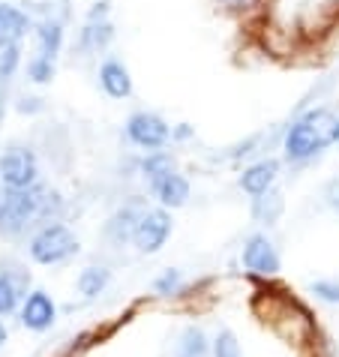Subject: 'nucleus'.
Segmentation results:
<instances>
[{"instance_id":"nucleus-1","label":"nucleus","mask_w":339,"mask_h":357,"mask_svg":"<svg viewBox=\"0 0 339 357\" xmlns=\"http://www.w3.org/2000/svg\"><path fill=\"white\" fill-rule=\"evenodd\" d=\"M333 142H339V117L327 112V108H318V112H309L306 117H301L288 130L285 153L292 160H309V156H315Z\"/></svg>"},{"instance_id":"nucleus-2","label":"nucleus","mask_w":339,"mask_h":357,"mask_svg":"<svg viewBox=\"0 0 339 357\" xmlns=\"http://www.w3.org/2000/svg\"><path fill=\"white\" fill-rule=\"evenodd\" d=\"M48 204H52V198H48L45 190H39V186H31V190H9L3 195V202H0V234H22L27 225L39 216H45Z\"/></svg>"},{"instance_id":"nucleus-3","label":"nucleus","mask_w":339,"mask_h":357,"mask_svg":"<svg viewBox=\"0 0 339 357\" xmlns=\"http://www.w3.org/2000/svg\"><path fill=\"white\" fill-rule=\"evenodd\" d=\"M78 252V237L69 231L63 222H48L33 234L31 241V259L36 264H63Z\"/></svg>"},{"instance_id":"nucleus-4","label":"nucleus","mask_w":339,"mask_h":357,"mask_svg":"<svg viewBox=\"0 0 339 357\" xmlns=\"http://www.w3.org/2000/svg\"><path fill=\"white\" fill-rule=\"evenodd\" d=\"M168 234H172V213L165 207H153V211H144L142 220H138V228H135V250L144 252V255H153L165 246Z\"/></svg>"},{"instance_id":"nucleus-5","label":"nucleus","mask_w":339,"mask_h":357,"mask_svg":"<svg viewBox=\"0 0 339 357\" xmlns=\"http://www.w3.org/2000/svg\"><path fill=\"white\" fill-rule=\"evenodd\" d=\"M0 177L9 190H31L36 186V156L27 147H13L0 156Z\"/></svg>"},{"instance_id":"nucleus-6","label":"nucleus","mask_w":339,"mask_h":357,"mask_svg":"<svg viewBox=\"0 0 339 357\" xmlns=\"http://www.w3.org/2000/svg\"><path fill=\"white\" fill-rule=\"evenodd\" d=\"M18 315H22V324L27 327V331H33V333H43L48 331V327H54L57 321V306L52 301V294L48 291H31L24 297V303H22V310H18Z\"/></svg>"},{"instance_id":"nucleus-7","label":"nucleus","mask_w":339,"mask_h":357,"mask_svg":"<svg viewBox=\"0 0 339 357\" xmlns=\"http://www.w3.org/2000/svg\"><path fill=\"white\" fill-rule=\"evenodd\" d=\"M31 276L22 267H0V319L22 310Z\"/></svg>"},{"instance_id":"nucleus-8","label":"nucleus","mask_w":339,"mask_h":357,"mask_svg":"<svg viewBox=\"0 0 339 357\" xmlns=\"http://www.w3.org/2000/svg\"><path fill=\"white\" fill-rule=\"evenodd\" d=\"M243 264L246 271H253L258 276H273L279 273V252L264 234H253L243 246Z\"/></svg>"},{"instance_id":"nucleus-9","label":"nucleus","mask_w":339,"mask_h":357,"mask_svg":"<svg viewBox=\"0 0 339 357\" xmlns=\"http://www.w3.org/2000/svg\"><path fill=\"white\" fill-rule=\"evenodd\" d=\"M126 132H129V138H133L138 147H151V151H153V147H163V144L168 142V135H172L163 117L147 114V112L129 117Z\"/></svg>"},{"instance_id":"nucleus-10","label":"nucleus","mask_w":339,"mask_h":357,"mask_svg":"<svg viewBox=\"0 0 339 357\" xmlns=\"http://www.w3.org/2000/svg\"><path fill=\"white\" fill-rule=\"evenodd\" d=\"M142 213H144V211H138L135 204H129V207H123V211H117L112 220L105 222L108 241H112L114 246H123V243L133 241V237H135V228H138V220H142Z\"/></svg>"},{"instance_id":"nucleus-11","label":"nucleus","mask_w":339,"mask_h":357,"mask_svg":"<svg viewBox=\"0 0 339 357\" xmlns=\"http://www.w3.org/2000/svg\"><path fill=\"white\" fill-rule=\"evenodd\" d=\"M276 172H279V165L273 160H262V162H255V165H249L246 172L241 174V186L249 192V195H264V192H271V186L276 181Z\"/></svg>"},{"instance_id":"nucleus-12","label":"nucleus","mask_w":339,"mask_h":357,"mask_svg":"<svg viewBox=\"0 0 339 357\" xmlns=\"http://www.w3.org/2000/svg\"><path fill=\"white\" fill-rule=\"evenodd\" d=\"M153 192L159 198V204L163 207H183L186 204V198H189V181L186 177H181L177 172L172 174H165V177H159V181L153 183Z\"/></svg>"},{"instance_id":"nucleus-13","label":"nucleus","mask_w":339,"mask_h":357,"mask_svg":"<svg viewBox=\"0 0 339 357\" xmlns=\"http://www.w3.org/2000/svg\"><path fill=\"white\" fill-rule=\"evenodd\" d=\"M99 82H103L105 93L114 99H123L133 93V78H129V69L117 61H108L103 69H99Z\"/></svg>"},{"instance_id":"nucleus-14","label":"nucleus","mask_w":339,"mask_h":357,"mask_svg":"<svg viewBox=\"0 0 339 357\" xmlns=\"http://www.w3.org/2000/svg\"><path fill=\"white\" fill-rule=\"evenodd\" d=\"M36 43H39V54L36 57H45V61H54L57 52L63 45V27L61 22H43L36 27Z\"/></svg>"},{"instance_id":"nucleus-15","label":"nucleus","mask_w":339,"mask_h":357,"mask_svg":"<svg viewBox=\"0 0 339 357\" xmlns=\"http://www.w3.org/2000/svg\"><path fill=\"white\" fill-rule=\"evenodd\" d=\"M31 27V18H27L18 6H9V3H0V39H15L27 33Z\"/></svg>"},{"instance_id":"nucleus-16","label":"nucleus","mask_w":339,"mask_h":357,"mask_svg":"<svg viewBox=\"0 0 339 357\" xmlns=\"http://www.w3.org/2000/svg\"><path fill=\"white\" fill-rule=\"evenodd\" d=\"M108 282H112V273H108L105 267H84L75 280L78 291H82L84 297H99L108 289Z\"/></svg>"},{"instance_id":"nucleus-17","label":"nucleus","mask_w":339,"mask_h":357,"mask_svg":"<svg viewBox=\"0 0 339 357\" xmlns=\"http://www.w3.org/2000/svg\"><path fill=\"white\" fill-rule=\"evenodd\" d=\"M207 354V336L202 327H186L181 342H177L174 357H204Z\"/></svg>"},{"instance_id":"nucleus-18","label":"nucleus","mask_w":339,"mask_h":357,"mask_svg":"<svg viewBox=\"0 0 339 357\" xmlns=\"http://www.w3.org/2000/svg\"><path fill=\"white\" fill-rule=\"evenodd\" d=\"M253 213H255L258 222L273 225V222L279 220V213H282V195H279V192H264V195H258L255 204H253Z\"/></svg>"},{"instance_id":"nucleus-19","label":"nucleus","mask_w":339,"mask_h":357,"mask_svg":"<svg viewBox=\"0 0 339 357\" xmlns=\"http://www.w3.org/2000/svg\"><path fill=\"white\" fill-rule=\"evenodd\" d=\"M213 357H243L241 342L232 331H219V336L213 340Z\"/></svg>"},{"instance_id":"nucleus-20","label":"nucleus","mask_w":339,"mask_h":357,"mask_svg":"<svg viewBox=\"0 0 339 357\" xmlns=\"http://www.w3.org/2000/svg\"><path fill=\"white\" fill-rule=\"evenodd\" d=\"M174 168H172V160H168L165 153H156V156H151V160L144 162V177L151 183H156L159 177H165V174H172Z\"/></svg>"},{"instance_id":"nucleus-21","label":"nucleus","mask_w":339,"mask_h":357,"mask_svg":"<svg viewBox=\"0 0 339 357\" xmlns=\"http://www.w3.org/2000/svg\"><path fill=\"white\" fill-rule=\"evenodd\" d=\"M108 39H112V24L108 22H99L96 24V18L91 24H87V31H84V43L91 45V48H103Z\"/></svg>"},{"instance_id":"nucleus-22","label":"nucleus","mask_w":339,"mask_h":357,"mask_svg":"<svg viewBox=\"0 0 339 357\" xmlns=\"http://www.w3.org/2000/svg\"><path fill=\"white\" fill-rule=\"evenodd\" d=\"M18 63V45L13 39H0V75H9Z\"/></svg>"},{"instance_id":"nucleus-23","label":"nucleus","mask_w":339,"mask_h":357,"mask_svg":"<svg viewBox=\"0 0 339 357\" xmlns=\"http://www.w3.org/2000/svg\"><path fill=\"white\" fill-rule=\"evenodd\" d=\"M177 289H181V271H165V273L153 282V291L163 294V297L177 294Z\"/></svg>"},{"instance_id":"nucleus-24","label":"nucleus","mask_w":339,"mask_h":357,"mask_svg":"<svg viewBox=\"0 0 339 357\" xmlns=\"http://www.w3.org/2000/svg\"><path fill=\"white\" fill-rule=\"evenodd\" d=\"M312 294L318 297V301L339 306V282H333V280H318V282H312Z\"/></svg>"},{"instance_id":"nucleus-25","label":"nucleus","mask_w":339,"mask_h":357,"mask_svg":"<svg viewBox=\"0 0 339 357\" xmlns=\"http://www.w3.org/2000/svg\"><path fill=\"white\" fill-rule=\"evenodd\" d=\"M27 73H31L33 82H52V75H54V61H45V57H33L31 66H27Z\"/></svg>"},{"instance_id":"nucleus-26","label":"nucleus","mask_w":339,"mask_h":357,"mask_svg":"<svg viewBox=\"0 0 339 357\" xmlns=\"http://www.w3.org/2000/svg\"><path fill=\"white\" fill-rule=\"evenodd\" d=\"M327 204L339 211V181H333L331 186H327Z\"/></svg>"},{"instance_id":"nucleus-27","label":"nucleus","mask_w":339,"mask_h":357,"mask_svg":"<svg viewBox=\"0 0 339 357\" xmlns=\"http://www.w3.org/2000/svg\"><path fill=\"white\" fill-rule=\"evenodd\" d=\"M225 6H234V9H241V6H249L253 3V0H223Z\"/></svg>"},{"instance_id":"nucleus-28","label":"nucleus","mask_w":339,"mask_h":357,"mask_svg":"<svg viewBox=\"0 0 339 357\" xmlns=\"http://www.w3.org/2000/svg\"><path fill=\"white\" fill-rule=\"evenodd\" d=\"M6 336H9V333H6V324H3V321H0V345H3V342H6Z\"/></svg>"},{"instance_id":"nucleus-29","label":"nucleus","mask_w":339,"mask_h":357,"mask_svg":"<svg viewBox=\"0 0 339 357\" xmlns=\"http://www.w3.org/2000/svg\"><path fill=\"white\" fill-rule=\"evenodd\" d=\"M3 195H6V192H3V190H0V202H3Z\"/></svg>"}]
</instances>
